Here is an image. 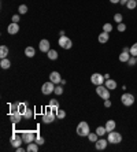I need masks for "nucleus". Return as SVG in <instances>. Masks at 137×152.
<instances>
[{
  "instance_id": "5701e85b",
  "label": "nucleus",
  "mask_w": 137,
  "mask_h": 152,
  "mask_svg": "<svg viewBox=\"0 0 137 152\" xmlns=\"http://www.w3.org/2000/svg\"><path fill=\"white\" fill-rule=\"evenodd\" d=\"M0 66H1V69L7 70V69H10V67H11V62L7 59V58H4V59L0 60Z\"/></svg>"
},
{
  "instance_id": "37998d69",
  "label": "nucleus",
  "mask_w": 137,
  "mask_h": 152,
  "mask_svg": "<svg viewBox=\"0 0 137 152\" xmlns=\"http://www.w3.org/2000/svg\"><path fill=\"white\" fill-rule=\"evenodd\" d=\"M17 149V152H23V151H26V149H23L22 147H18V148H15Z\"/></svg>"
},
{
  "instance_id": "dca6fc26",
  "label": "nucleus",
  "mask_w": 137,
  "mask_h": 152,
  "mask_svg": "<svg viewBox=\"0 0 137 152\" xmlns=\"http://www.w3.org/2000/svg\"><path fill=\"white\" fill-rule=\"evenodd\" d=\"M97 40H99V42H100V44H105V42L110 40V33H107V32L100 33V34H99V37H97Z\"/></svg>"
},
{
  "instance_id": "1a4fd4ad",
  "label": "nucleus",
  "mask_w": 137,
  "mask_h": 152,
  "mask_svg": "<svg viewBox=\"0 0 137 152\" xmlns=\"http://www.w3.org/2000/svg\"><path fill=\"white\" fill-rule=\"evenodd\" d=\"M22 140H23L25 144H30L36 140V136H34V132H22L21 134Z\"/></svg>"
},
{
  "instance_id": "9b49d317",
  "label": "nucleus",
  "mask_w": 137,
  "mask_h": 152,
  "mask_svg": "<svg viewBox=\"0 0 137 152\" xmlns=\"http://www.w3.org/2000/svg\"><path fill=\"white\" fill-rule=\"evenodd\" d=\"M19 32V25L17 22H11L10 25L7 26V33L8 34H17Z\"/></svg>"
},
{
  "instance_id": "c756f323",
  "label": "nucleus",
  "mask_w": 137,
  "mask_h": 152,
  "mask_svg": "<svg viewBox=\"0 0 137 152\" xmlns=\"http://www.w3.org/2000/svg\"><path fill=\"white\" fill-rule=\"evenodd\" d=\"M18 104H19V103H14V104H10V114H17V113H19V111H18Z\"/></svg>"
},
{
  "instance_id": "c85d7f7f",
  "label": "nucleus",
  "mask_w": 137,
  "mask_h": 152,
  "mask_svg": "<svg viewBox=\"0 0 137 152\" xmlns=\"http://www.w3.org/2000/svg\"><path fill=\"white\" fill-rule=\"evenodd\" d=\"M23 118H25V119H32V118H33V110L26 108V111L23 113Z\"/></svg>"
},
{
  "instance_id": "c03bdc74",
  "label": "nucleus",
  "mask_w": 137,
  "mask_h": 152,
  "mask_svg": "<svg viewBox=\"0 0 137 152\" xmlns=\"http://www.w3.org/2000/svg\"><path fill=\"white\" fill-rule=\"evenodd\" d=\"M110 1H111V3H113V4H118V3H119V1H121V0H110Z\"/></svg>"
},
{
  "instance_id": "6ab92c4d",
  "label": "nucleus",
  "mask_w": 137,
  "mask_h": 152,
  "mask_svg": "<svg viewBox=\"0 0 137 152\" xmlns=\"http://www.w3.org/2000/svg\"><path fill=\"white\" fill-rule=\"evenodd\" d=\"M105 86L110 89V91H114V89H116V82L114 81V80H111V78H108V80H105Z\"/></svg>"
},
{
  "instance_id": "ea45409f",
  "label": "nucleus",
  "mask_w": 137,
  "mask_h": 152,
  "mask_svg": "<svg viewBox=\"0 0 137 152\" xmlns=\"http://www.w3.org/2000/svg\"><path fill=\"white\" fill-rule=\"evenodd\" d=\"M34 142H37L39 145H42L44 144V138L41 137V136H36V140H34Z\"/></svg>"
},
{
  "instance_id": "9d476101",
  "label": "nucleus",
  "mask_w": 137,
  "mask_h": 152,
  "mask_svg": "<svg viewBox=\"0 0 137 152\" xmlns=\"http://www.w3.org/2000/svg\"><path fill=\"white\" fill-rule=\"evenodd\" d=\"M23 142V140H22V137H19V134H17V133H14V136L11 137V145L14 147V148H18V147H21V144Z\"/></svg>"
},
{
  "instance_id": "6e6552de",
  "label": "nucleus",
  "mask_w": 137,
  "mask_h": 152,
  "mask_svg": "<svg viewBox=\"0 0 137 152\" xmlns=\"http://www.w3.org/2000/svg\"><path fill=\"white\" fill-rule=\"evenodd\" d=\"M58 44H59V47H62L63 50H70L71 47H73L71 40L69 39V37H66V36H60V39H59V41H58Z\"/></svg>"
},
{
  "instance_id": "b1692460",
  "label": "nucleus",
  "mask_w": 137,
  "mask_h": 152,
  "mask_svg": "<svg viewBox=\"0 0 137 152\" xmlns=\"http://www.w3.org/2000/svg\"><path fill=\"white\" fill-rule=\"evenodd\" d=\"M8 56V47L7 45H1L0 47V58L4 59V58Z\"/></svg>"
},
{
  "instance_id": "ddd939ff",
  "label": "nucleus",
  "mask_w": 137,
  "mask_h": 152,
  "mask_svg": "<svg viewBox=\"0 0 137 152\" xmlns=\"http://www.w3.org/2000/svg\"><path fill=\"white\" fill-rule=\"evenodd\" d=\"M39 47H40V51H41V52H48V51L51 50V44H49V41L45 39H42L41 41H40Z\"/></svg>"
},
{
  "instance_id": "473e14b6",
  "label": "nucleus",
  "mask_w": 137,
  "mask_h": 152,
  "mask_svg": "<svg viewBox=\"0 0 137 152\" xmlns=\"http://www.w3.org/2000/svg\"><path fill=\"white\" fill-rule=\"evenodd\" d=\"M26 108H28V107H26V104H25V103H19V104H18V111H19L22 115H23V113L26 111Z\"/></svg>"
},
{
  "instance_id": "20e7f679",
  "label": "nucleus",
  "mask_w": 137,
  "mask_h": 152,
  "mask_svg": "<svg viewBox=\"0 0 137 152\" xmlns=\"http://www.w3.org/2000/svg\"><path fill=\"white\" fill-rule=\"evenodd\" d=\"M52 111H53L52 108H49V107H48L45 113L42 114V122H44L45 125L52 124L53 121H55V118H56V117H55V114H53Z\"/></svg>"
},
{
  "instance_id": "a878e982",
  "label": "nucleus",
  "mask_w": 137,
  "mask_h": 152,
  "mask_svg": "<svg viewBox=\"0 0 137 152\" xmlns=\"http://www.w3.org/2000/svg\"><path fill=\"white\" fill-rule=\"evenodd\" d=\"M96 133H97L99 137H103V136L107 133V129H105V126H99L97 129H96Z\"/></svg>"
},
{
  "instance_id": "a19ab883",
  "label": "nucleus",
  "mask_w": 137,
  "mask_h": 152,
  "mask_svg": "<svg viewBox=\"0 0 137 152\" xmlns=\"http://www.w3.org/2000/svg\"><path fill=\"white\" fill-rule=\"evenodd\" d=\"M111 104H113V103H111V100H110V99L104 100V107H105V108H110V107H111Z\"/></svg>"
},
{
  "instance_id": "2f4dec72",
  "label": "nucleus",
  "mask_w": 137,
  "mask_h": 152,
  "mask_svg": "<svg viewBox=\"0 0 137 152\" xmlns=\"http://www.w3.org/2000/svg\"><path fill=\"white\" fill-rule=\"evenodd\" d=\"M130 55L132 56H137V42H134L133 45L130 47Z\"/></svg>"
},
{
  "instance_id": "0eeeda50",
  "label": "nucleus",
  "mask_w": 137,
  "mask_h": 152,
  "mask_svg": "<svg viewBox=\"0 0 137 152\" xmlns=\"http://www.w3.org/2000/svg\"><path fill=\"white\" fill-rule=\"evenodd\" d=\"M105 81V78L103 74H100V73H93V74L91 75V82L93 85H96V86H99V85H103V82Z\"/></svg>"
},
{
  "instance_id": "e433bc0d",
  "label": "nucleus",
  "mask_w": 137,
  "mask_h": 152,
  "mask_svg": "<svg viewBox=\"0 0 137 152\" xmlns=\"http://www.w3.org/2000/svg\"><path fill=\"white\" fill-rule=\"evenodd\" d=\"M116 29H118V32H125V30H126V25H125L123 22H121V23L116 25Z\"/></svg>"
},
{
  "instance_id": "2eb2a0df",
  "label": "nucleus",
  "mask_w": 137,
  "mask_h": 152,
  "mask_svg": "<svg viewBox=\"0 0 137 152\" xmlns=\"http://www.w3.org/2000/svg\"><path fill=\"white\" fill-rule=\"evenodd\" d=\"M22 115L21 113H17V114H10V121L12 122V124H19L21 122V119H22Z\"/></svg>"
},
{
  "instance_id": "4c0bfd02",
  "label": "nucleus",
  "mask_w": 137,
  "mask_h": 152,
  "mask_svg": "<svg viewBox=\"0 0 137 152\" xmlns=\"http://www.w3.org/2000/svg\"><path fill=\"white\" fill-rule=\"evenodd\" d=\"M53 93H55V95H58V96H60L62 93H63V86H55Z\"/></svg>"
},
{
  "instance_id": "72a5a7b5",
  "label": "nucleus",
  "mask_w": 137,
  "mask_h": 152,
  "mask_svg": "<svg viewBox=\"0 0 137 152\" xmlns=\"http://www.w3.org/2000/svg\"><path fill=\"white\" fill-rule=\"evenodd\" d=\"M56 117L59 118V119H63V118H66V111H64V110H60V108H59V110L56 111Z\"/></svg>"
},
{
  "instance_id": "f704fd0d",
  "label": "nucleus",
  "mask_w": 137,
  "mask_h": 152,
  "mask_svg": "<svg viewBox=\"0 0 137 152\" xmlns=\"http://www.w3.org/2000/svg\"><path fill=\"white\" fill-rule=\"evenodd\" d=\"M18 11H19V14H26V12H28V7H26V6H25V4H21V6H19V7H18Z\"/></svg>"
},
{
  "instance_id": "423d86ee",
  "label": "nucleus",
  "mask_w": 137,
  "mask_h": 152,
  "mask_svg": "<svg viewBox=\"0 0 137 152\" xmlns=\"http://www.w3.org/2000/svg\"><path fill=\"white\" fill-rule=\"evenodd\" d=\"M55 91V84L52 81H48V82H44L41 86V93L42 95H51V93Z\"/></svg>"
},
{
  "instance_id": "f8f14e48",
  "label": "nucleus",
  "mask_w": 137,
  "mask_h": 152,
  "mask_svg": "<svg viewBox=\"0 0 137 152\" xmlns=\"http://www.w3.org/2000/svg\"><path fill=\"white\" fill-rule=\"evenodd\" d=\"M108 140H104V138H99L97 141L95 142V147H96V149L97 151H103V149H105L107 148V144H108Z\"/></svg>"
},
{
  "instance_id": "f257e3e1",
  "label": "nucleus",
  "mask_w": 137,
  "mask_h": 152,
  "mask_svg": "<svg viewBox=\"0 0 137 152\" xmlns=\"http://www.w3.org/2000/svg\"><path fill=\"white\" fill-rule=\"evenodd\" d=\"M91 133V129H89V125L85 122V121H82V122H80L77 126V134L81 136V137H88V134Z\"/></svg>"
},
{
  "instance_id": "f3484780",
  "label": "nucleus",
  "mask_w": 137,
  "mask_h": 152,
  "mask_svg": "<svg viewBox=\"0 0 137 152\" xmlns=\"http://www.w3.org/2000/svg\"><path fill=\"white\" fill-rule=\"evenodd\" d=\"M130 52H126V51H122L119 55V62H122V63H127V60L130 59Z\"/></svg>"
},
{
  "instance_id": "412c9836",
  "label": "nucleus",
  "mask_w": 137,
  "mask_h": 152,
  "mask_svg": "<svg viewBox=\"0 0 137 152\" xmlns=\"http://www.w3.org/2000/svg\"><path fill=\"white\" fill-rule=\"evenodd\" d=\"M49 108H52L53 111H58L59 110V102L56 99H51L49 100V104H48Z\"/></svg>"
},
{
  "instance_id": "c9c22d12",
  "label": "nucleus",
  "mask_w": 137,
  "mask_h": 152,
  "mask_svg": "<svg viewBox=\"0 0 137 152\" xmlns=\"http://www.w3.org/2000/svg\"><path fill=\"white\" fill-rule=\"evenodd\" d=\"M122 19H123V17H122V14H119V12L114 15V21H115L116 23H121V22H122Z\"/></svg>"
},
{
  "instance_id": "393cba45",
  "label": "nucleus",
  "mask_w": 137,
  "mask_h": 152,
  "mask_svg": "<svg viewBox=\"0 0 137 152\" xmlns=\"http://www.w3.org/2000/svg\"><path fill=\"white\" fill-rule=\"evenodd\" d=\"M47 56H48V59H51V60H56L58 59V52L55 50H49L48 52H47Z\"/></svg>"
},
{
  "instance_id": "f03ea898",
  "label": "nucleus",
  "mask_w": 137,
  "mask_h": 152,
  "mask_svg": "<svg viewBox=\"0 0 137 152\" xmlns=\"http://www.w3.org/2000/svg\"><path fill=\"white\" fill-rule=\"evenodd\" d=\"M96 93H97V96L103 100L110 99V89L107 88L105 85H99L97 88H96Z\"/></svg>"
},
{
  "instance_id": "aec40b11",
  "label": "nucleus",
  "mask_w": 137,
  "mask_h": 152,
  "mask_svg": "<svg viewBox=\"0 0 137 152\" xmlns=\"http://www.w3.org/2000/svg\"><path fill=\"white\" fill-rule=\"evenodd\" d=\"M25 55L28 58H33L36 55V50H34V47H26L25 48Z\"/></svg>"
},
{
  "instance_id": "7ed1b4c3",
  "label": "nucleus",
  "mask_w": 137,
  "mask_h": 152,
  "mask_svg": "<svg viewBox=\"0 0 137 152\" xmlns=\"http://www.w3.org/2000/svg\"><path fill=\"white\" fill-rule=\"evenodd\" d=\"M107 140H108L110 144H119L122 141V134L118 133V132H108V136H107Z\"/></svg>"
},
{
  "instance_id": "79ce46f5",
  "label": "nucleus",
  "mask_w": 137,
  "mask_h": 152,
  "mask_svg": "<svg viewBox=\"0 0 137 152\" xmlns=\"http://www.w3.org/2000/svg\"><path fill=\"white\" fill-rule=\"evenodd\" d=\"M19 19H21V18H19V14H17V15H14V17H12V22H19Z\"/></svg>"
},
{
  "instance_id": "bb28decb",
  "label": "nucleus",
  "mask_w": 137,
  "mask_h": 152,
  "mask_svg": "<svg viewBox=\"0 0 137 152\" xmlns=\"http://www.w3.org/2000/svg\"><path fill=\"white\" fill-rule=\"evenodd\" d=\"M88 140H89L91 142H96V141L99 140L97 133H96V132H95V133H89V134H88Z\"/></svg>"
},
{
  "instance_id": "7c9ffc66",
  "label": "nucleus",
  "mask_w": 137,
  "mask_h": 152,
  "mask_svg": "<svg viewBox=\"0 0 137 152\" xmlns=\"http://www.w3.org/2000/svg\"><path fill=\"white\" fill-rule=\"evenodd\" d=\"M111 30H113V25H111V23H108V22H107V23H104V25H103V32L111 33Z\"/></svg>"
},
{
  "instance_id": "58836bf2",
  "label": "nucleus",
  "mask_w": 137,
  "mask_h": 152,
  "mask_svg": "<svg viewBox=\"0 0 137 152\" xmlns=\"http://www.w3.org/2000/svg\"><path fill=\"white\" fill-rule=\"evenodd\" d=\"M136 63H137V59H136V56H130V59L127 60V64L133 67V66H134V64H136Z\"/></svg>"
},
{
  "instance_id": "cd10ccee",
  "label": "nucleus",
  "mask_w": 137,
  "mask_h": 152,
  "mask_svg": "<svg viewBox=\"0 0 137 152\" xmlns=\"http://www.w3.org/2000/svg\"><path fill=\"white\" fill-rule=\"evenodd\" d=\"M126 7L129 8V10H134V8L137 7V0H129L126 3Z\"/></svg>"
},
{
  "instance_id": "4be33fe9",
  "label": "nucleus",
  "mask_w": 137,
  "mask_h": 152,
  "mask_svg": "<svg viewBox=\"0 0 137 152\" xmlns=\"http://www.w3.org/2000/svg\"><path fill=\"white\" fill-rule=\"evenodd\" d=\"M26 151L28 152H37L39 151V144L37 142H30V144H28V148H26Z\"/></svg>"
},
{
  "instance_id": "a211bd4d",
  "label": "nucleus",
  "mask_w": 137,
  "mask_h": 152,
  "mask_svg": "<svg viewBox=\"0 0 137 152\" xmlns=\"http://www.w3.org/2000/svg\"><path fill=\"white\" fill-rule=\"evenodd\" d=\"M104 126H105V129H107V132H113V130H115L116 124H115V121L110 119V121H107V122H105Z\"/></svg>"
},
{
  "instance_id": "4468645a",
  "label": "nucleus",
  "mask_w": 137,
  "mask_h": 152,
  "mask_svg": "<svg viewBox=\"0 0 137 152\" xmlns=\"http://www.w3.org/2000/svg\"><path fill=\"white\" fill-rule=\"evenodd\" d=\"M49 81H52L53 84H60L62 82V78H60V74L58 71H52L49 74Z\"/></svg>"
},
{
  "instance_id": "39448f33",
  "label": "nucleus",
  "mask_w": 137,
  "mask_h": 152,
  "mask_svg": "<svg viewBox=\"0 0 137 152\" xmlns=\"http://www.w3.org/2000/svg\"><path fill=\"white\" fill-rule=\"evenodd\" d=\"M121 102H122L123 106H126V107H130V106H133L134 104V96L132 95V93H123L122 96H121Z\"/></svg>"
}]
</instances>
